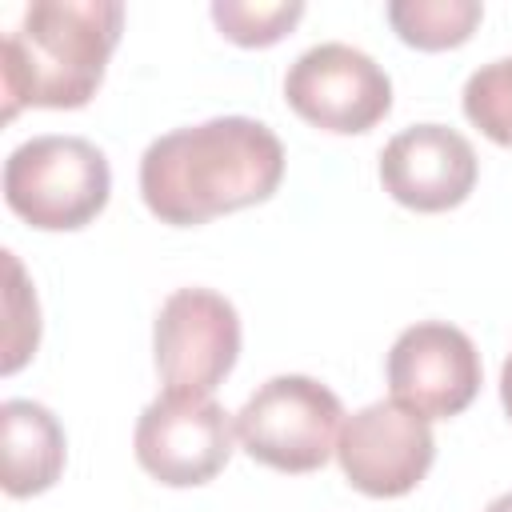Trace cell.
I'll use <instances>...</instances> for the list:
<instances>
[{"label": "cell", "mask_w": 512, "mask_h": 512, "mask_svg": "<svg viewBox=\"0 0 512 512\" xmlns=\"http://www.w3.org/2000/svg\"><path fill=\"white\" fill-rule=\"evenodd\" d=\"M284 180L280 136L252 116H212L156 136L140 156V196L160 224L196 228L268 200Z\"/></svg>", "instance_id": "obj_1"}, {"label": "cell", "mask_w": 512, "mask_h": 512, "mask_svg": "<svg viewBox=\"0 0 512 512\" xmlns=\"http://www.w3.org/2000/svg\"><path fill=\"white\" fill-rule=\"evenodd\" d=\"M116 0H36L4 36L0 96L4 120L20 108H84L120 40Z\"/></svg>", "instance_id": "obj_2"}, {"label": "cell", "mask_w": 512, "mask_h": 512, "mask_svg": "<svg viewBox=\"0 0 512 512\" xmlns=\"http://www.w3.org/2000/svg\"><path fill=\"white\" fill-rule=\"evenodd\" d=\"M108 192V160L84 136H32L4 160V200L40 232H72L92 224L104 212Z\"/></svg>", "instance_id": "obj_3"}, {"label": "cell", "mask_w": 512, "mask_h": 512, "mask_svg": "<svg viewBox=\"0 0 512 512\" xmlns=\"http://www.w3.org/2000/svg\"><path fill=\"white\" fill-rule=\"evenodd\" d=\"M344 408L312 376H272L236 412L240 448L276 472H316L340 440Z\"/></svg>", "instance_id": "obj_4"}, {"label": "cell", "mask_w": 512, "mask_h": 512, "mask_svg": "<svg viewBox=\"0 0 512 512\" xmlns=\"http://www.w3.org/2000/svg\"><path fill=\"white\" fill-rule=\"evenodd\" d=\"M284 100L312 128L352 136L376 128L392 108L388 72L344 40L312 44L288 64Z\"/></svg>", "instance_id": "obj_5"}, {"label": "cell", "mask_w": 512, "mask_h": 512, "mask_svg": "<svg viewBox=\"0 0 512 512\" xmlns=\"http://www.w3.org/2000/svg\"><path fill=\"white\" fill-rule=\"evenodd\" d=\"M156 372L164 392L212 396L240 356V316L212 288H176L152 328Z\"/></svg>", "instance_id": "obj_6"}, {"label": "cell", "mask_w": 512, "mask_h": 512, "mask_svg": "<svg viewBox=\"0 0 512 512\" xmlns=\"http://www.w3.org/2000/svg\"><path fill=\"white\" fill-rule=\"evenodd\" d=\"M236 420L212 396H184L164 392L156 396L136 420V464L168 484V488H196L208 484L232 456Z\"/></svg>", "instance_id": "obj_7"}, {"label": "cell", "mask_w": 512, "mask_h": 512, "mask_svg": "<svg viewBox=\"0 0 512 512\" xmlns=\"http://www.w3.org/2000/svg\"><path fill=\"white\" fill-rule=\"evenodd\" d=\"M336 460L356 492L392 500L412 492L428 476L436 460V440L424 416L408 412L396 400H376L344 416Z\"/></svg>", "instance_id": "obj_8"}, {"label": "cell", "mask_w": 512, "mask_h": 512, "mask_svg": "<svg viewBox=\"0 0 512 512\" xmlns=\"http://www.w3.org/2000/svg\"><path fill=\"white\" fill-rule=\"evenodd\" d=\"M392 400L424 420L460 416L480 392V352L456 324L420 320L388 352Z\"/></svg>", "instance_id": "obj_9"}, {"label": "cell", "mask_w": 512, "mask_h": 512, "mask_svg": "<svg viewBox=\"0 0 512 512\" xmlns=\"http://www.w3.org/2000/svg\"><path fill=\"white\" fill-rule=\"evenodd\" d=\"M476 148L448 124H412L380 152L384 192L412 212H448L476 188Z\"/></svg>", "instance_id": "obj_10"}, {"label": "cell", "mask_w": 512, "mask_h": 512, "mask_svg": "<svg viewBox=\"0 0 512 512\" xmlns=\"http://www.w3.org/2000/svg\"><path fill=\"white\" fill-rule=\"evenodd\" d=\"M0 444H4V492L36 496L48 492L64 472V428L36 400H4L0 404Z\"/></svg>", "instance_id": "obj_11"}, {"label": "cell", "mask_w": 512, "mask_h": 512, "mask_svg": "<svg viewBox=\"0 0 512 512\" xmlns=\"http://www.w3.org/2000/svg\"><path fill=\"white\" fill-rule=\"evenodd\" d=\"M480 16L484 8L476 0H392L388 4V20L400 32V40L424 52L464 44L480 24Z\"/></svg>", "instance_id": "obj_12"}, {"label": "cell", "mask_w": 512, "mask_h": 512, "mask_svg": "<svg viewBox=\"0 0 512 512\" xmlns=\"http://www.w3.org/2000/svg\"><path fill=\"white\" fill-rule=\"evenodd\" d=\"M464 116L500 148H512V56L480 64L464 84Z\"/></svg>", "instance_id": "obj_13"}, {"label": "cell", "mask_w": 512, "mask_h": 512, "mask_svg": "<svg viewBox=\"0 0 512 512\" xmlns=\"http://www.w3.org/2000/svg\"><path fill=\"white\" fill-rule=\"evenodd\" d=\"M304 16L300 0H280V4H252V0H216L212 4V20L216 28L244 44V48H264L276 44L296 20Z\"/></svg>", "instance_id": "obj_14"}, {"label": "cell", "mask_w": 512, "mask_h": 512, "mask_svg": "<svg viewBox=\"0 0 512 512\" xmlns=\"http://www.w3.org/2000/svg\"><path fill=\"white\" fill-rule=\"evenodd\" d=\"M4 264H8V328H4V360H0V372H16L32 352H36V340H40V308H36V292L24 284V272H20V260L12 252H4Z\"/></svg>", "instance_id": "obj_15"}, {"label": "cell", "mask_w": 512, "mask_h": 512, "mask_svg": "<svg viewBox=\"0 0 512 512\" xmlns=\"http://www.w3.org/2000/svg\"><path fill=\"white\" fill-rule=\"evenodd\" d=\"M500 400H504V412L512 416V356H508L504 368H500Z\"/></svg>", "instance_id": "obj_16"}, {"label": "cell", "mask_w": 512, "mask_h": 512, "mask_svg": "<svg viewBox=\"0 0 512 512\" xmlns=\"http://www.w3.org/2000/svg\"><path fill=\"white\" fill-rule=\"evenodd\" d=\"M484 512H512V492H504V496H496V500H492V504H488Z\"/></svg>", "instance_id": "obj_17"}]
</instances>
